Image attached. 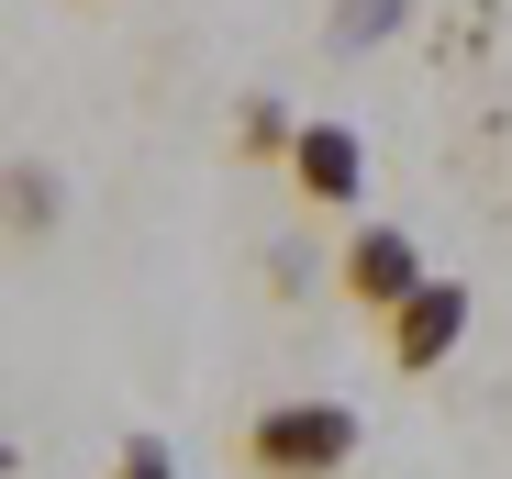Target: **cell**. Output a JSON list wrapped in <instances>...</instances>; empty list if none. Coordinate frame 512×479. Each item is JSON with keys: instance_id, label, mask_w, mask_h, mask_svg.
<instances>
[{"instance_id": "1", "label": "cell", "mask_w": 512, "mask_h": 479, "mask_svg": "<svg viewBox=\"0 0 512 479\" xmlns=\"http://www.w3.org/2000/svg\"><path fill=\"white\" fill-rule=\"evenodd\" d=\"M368 446L357 402H334V390H301V402H268L245 424V479H346Z\"/></svg>"}, {"instance_id": "2", "label": "cell", "mask_w": 512, "mask_h": 479, "mask_svg": "<svg viewBox=\"0 0 512 479\" xmlns=\"http://www.w3.org/2000/svg\"><path fill=\"white\" fill-rule=\"evenodd\" d=\"M468 312H479V301H468V279H423L401 312H379V357H390L401 379H435V368L468 346Z\"/></svg>"}, {"instance_id": "3", "label": "cell", "mask_w": 512, "mask_h": 479, "mask_svg": "<svg viewBox=\"0 0 512 479\" xmlns=\"http://www.w3.org/2000/svg\"><path fill=\"white\" fill-rule=\"evenodd\" d=\"M334 279H346L357 312H401L435 268H423V246H412L401 223H357V234H346V257H334Z\"/></svg>"}, {"instance_id": "4", "label": "cell", "mask_w": 512, "mask_h": 479, "mask_svg": "<svg viewBox=\"0 0 512 479\" xmlns=\"http://www.w3.org/2000/svg\"><path fill=\"white\" fill-rule=\"evenodd\" d=\"M290 190H301L312 212H346V201L368 190V134H357V123H301V145H290Z\"/></svg>"}, {"instance_id": "5", "label": "cell", "mask_w": 512, "mask_h": 479, "mask_svg": "<svg viewBox=\"0 0 512 479\" xmlns=\"http://www.w3.org/2000/svg\"><path fill=\"white\" fill-rule=\"evenodd\" d=\"M56 212H67L56 168H45V156H12V234L34 246V234H56Z\"/></svg>"}, {"instance_id": "6", "label": "cell", "mask_w": 512, "mask_h": 479, "mask_svg": "<svg viewBox=\"0 0 512 479\" xmlns=\"http://www.w3.org/2000/svg\"><path fill=\"white\" fill-rule=\"evenodd\" d=\"M290 145H301V123H290L279 101H245V123H234V156H279V168H290Z\"/></svg>"}, {"instance_id": "7", "label": "cell", "mask_w": 512, "mask_h": 479, "mask_svg": "<svg viewBox=\"0 0 512 479\" xmlns=\"http://www.w3.org/2000/svg\"><path fill=\"white\" fill-rule=\"evenodd\" d=\"M112 479H179V457H167V435H134V446L112 457Z\"/></svg>"}, {"instance_id": "8", "label": "cell", "mask_w": 512, "mask_h": 479, "mask_svg": "<svg viewBox=\"0 0 512 479\" xmlns=\"http://www.w3.org/2000/svg\"><path fill=\"white\" fill-rule=\"evenodd\" d=\"M90 12H101V0H90Z\"/></svg>"}]
</instances>
